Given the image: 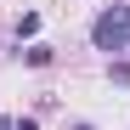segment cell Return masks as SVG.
I'll use <instances>...</instances> for the list:
<instances>
[{
    "label": "cell",
    "mask_w": 130,
    "mask_h": 130,
    "mask_svg": "<svg viewBox=\"0 0 130 130\" xmlns=\"http://www.w3.org/2000/svg\"><path fill=\"white\" fill-rule=\"evenodd\" d=\"M91 45L107 51V57L130 51V6H102V11L91 17Z\"/></svg>",
    "instance_id": "6da1fadb"
},
{
    "label": "cell",
    "mask_w": 130,
    "mask_h": 130,
    "mask_svg": "<svg viewBox=\"0 0 130 130\" xmlns=\"http://www.w3.org/2000/svg\"><path fill=\"white\" fill-rule=\"evenodd\" d=\"M40 34V11H23V17H17V40H34Z\"/></svg>",
    "instance_id": "3957f363"
},
{
    "label": "cell",
    "mask_w": 130,
    "mask_h": 130,
    "mask_svg": "<svg viewBox=\"0 0 130 130\" xmlns=\"http://www.w3.org/2000/svg\"><path fill=\"white\" fill-rule=\"evenodd\" d=\"M74 130H91V124H74Z\"/></svg>",
    "instance_id": "8992f818"
},
{
    "label": "cell",
    "mask_w": 130,
    "mask_h": 130,
    "mask_svg": "<svg viewBox=\"0 0 130 130\" xmlns=\"http://www.w3.org/2000/svg\"><path fill=\"white\" fill-rule=\"evenodd\" d=\"M17 57H23L28 68H51V62H57V51L45 45V40H34V45H28V51H17Z\"/></svg>",
    "instance_id": "7a4b0ae2"
},
{
    "label": "cell",
    "mask_w": 130,
    "mask_h": 130,
    "mask_svg": "<svg viewBox=\"0 0 130 130\" xmlns=\"http://www.w3.org/2000/svg\"><path fill=\"white\" fill-rule=\"evenodd\" d=\"M107 74H113V85H130V62H113Z\"/></svg>",
    "instance_id": "277c9868"
},
{
    "label": "cell",
    "mask_w": 130,
    "mask_h": 130,
    "mask_svg": "<svg viewBox=\"0 0 130 130\" xmlns=\"http://www.w3.org/2000/svg\"><path fill=\"white\" fill-rule=\"evenodd\" d=\"M0 130H17V119H6V113H0Z\"/></svg>",
    "instance_id": "5b68a950"
}]
</instances>
